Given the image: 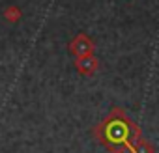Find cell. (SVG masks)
<instances>
[{
    "label": "cell",
    "instance_id": "1",
    "mask_svg": "<svg viewBox=\"0 0 159 153\" xmlns=\"http://www.w3.org/2000/svg\"><path fill=\"white\" fill-rule=\"evenodd\" d=\"M69 49H71V52H73L75 56H88V54H92V50H94V43H92L90 37H86L84 34H79V36L71 41Z\"/></svg>",
    "mask_w": 159,
    "mask_h": 153
},
{
    "label": "cell",
    "instance_id": "2",
    "mask_svg": "<svg viewBox=\"0 0 159 153\" xmlns=\"http://www.w3.org/2000/svg\"><path fill=\"white\" fill-rule=\"evenodd\" d=\"M75 65H77V69L81 71L83 75H92L96 69H98V60L94 58V56H79L77 58V62H75Z\"/></svg>",
    "mask_w": 159,
    "mask_h": 153
},
{
    "label": "cell",
    "instance_id": "3",
    "mask_svg": "<svg viewBox=\"0 0 159 153\" xmlns=\"http://www.w3.org/2000/svg\"><path fill=\"white\" fill-rule=\"evenodd\" d=\"M21 17H23V13H21V10H19L17 6H8V8L4 10V19L10 21V23H17Z\"/></svg>",
    "mask_w": 159,
    "mask_h": 153
}]
</instances>
